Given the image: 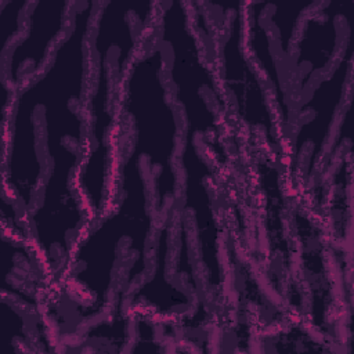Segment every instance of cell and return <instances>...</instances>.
<instances>
[{
    "mask_svg": "<svg viewBox=\"0 0 354 354\" xmlns=\"http://www.w3.org/2000/svg\"><path fill=\"white\" fill-rule=\"evenodd\" d=\"M95 3H76L65 37L54 48L46 68L19 88L40 111L46 174L36 205L26 220L37 267L54 278L86 227V214L75 189V178L86 152V100L90 79L88 36Z\"/></svg>",
    "mask_w": 354,
    "mask_h": 354,
    "instance_id": "1",
    "label": "cell"
},
{
    "mask_svg": "<svg viewBox=\"0 0 354 354\" xmlns=\"http://www.w3.org/2000/svg\"><path fill=\"white\" fill-rule=\"evenodd\" d=\"M153 214L156 212L145 167L124 145L111 209L84 227L57 277L62 299L72 306L77 324H87L112 308L119 261L127 270L119 289L124 296L145 271L144 250L153 227Z\"/></svg>",
    "mask_w": 354,
    "mask_h": 354,
    "instance_id": "2",
    "label": "cell"
},
{
    "mask_svg": "<svg viewBox=\"0 0 354 354\" xmlns=\"http://www.w3.org/2000/svg\"><path fill=\"white\" fill-rule=\"evenodd\" d=\"M136 7L100 3L88 36L86 152L75 178L87 224L108 212L115 198L113 134L119 88L131 59L151 32L145 14Z\"/></svg>",
    "mask_w": 354,
    "mask_h": 354,
    "instance_id": "3",
    "label": "cell"
},
{
    "mask_svg": "<svg viewBox=\"0 0 354 354\" xmlns=\"http://www.w3.org/2000/svg\"><path fill=\"white\" fill-rule=\"evenodd\" d=\"M165 55L153 32L122 80L118 115L126 119V145L144 162L158 220L176 214L178 112L166 86Z\"/></svg>",
    "mask_w": 354,
    "mask_h": 354,
    "instance_id": "4",
    "label": "cell"
},
{
    "mask_svg": "<svg viewBox=\"0 0 354 354\" xmlns=\"http://www.w3.org/2000/svg\"><path fill=\"white\" fill-rule=\"evenodd\" d=\"M163 10L156 26V37L165 55L169 90L176 106L181 109L185 130L201 138H213L227 111L220 80L201 55L196 32L189 22L184 3H160Z\"/></svg>",
    "mask_w": 354,
    "mask_h": 354,
    "instance_id": "5",
    "label": "cell"
},
{
    "mask_svg": "<svg viewBox=\"0 0 354 354\" xmlns=\"http://www.w3.org/2000/svg\"><path fill=\"white\" fill-rule=\"evenodd\" d=\"M230 11L227 25L218 35L217 58L220 64V84L225 100L234 104L236 115L250 127H261L266 138L278 136V116L267 100L266 86L256 73L243 41L245 11Z\"/></svg>",
    "mask_w": 354,
    "mask_h": 354,
    "instance_id": "6",
    "label": "cell"
},
{
    "mask_svg": "<svg viewBox=\"0 0 354 354\" xmlns=\"http://www.w3.org/2000/svg\"><path fill=\"white\" fill-rule=\"evenodd\" d=\"M75 3H32L24 33L0 55L1 84L12 93L30 83L46 68L54 48L72 22Z\"/></svg>",
    "mask_w": 354,
    "mask_h": 354,
    "instance_id": "7",
    "label": "cell"
},
{
    "mask_svg": "<svg viewBox=\"0 0 354 354\" xmlns=\"http://www.w3.org/2000/svg\"><path fill=\"white\" fill-rule=\"evenodd\" d=\"M353 66V44L351 33L346 39L342 55L328 72V77L318 79L313 86V91L306 102L297 111V126L292 138L293 167L300 165L303 148L310 145L308 169L313 170L318 162V156L329 136L336 111L343 108L344 88L350 79Z\"/></svg>",
    "mask_w": 354,
    "mask_h": 354,
    "instance_id": "8",
    "label": "cell"
},
{
    "mask_svg": "<svg viewBox=\"0 0 354 354\" xmlns=\"http://www.w3.org/2000/svg\"><path fill=\"white\" fill-rule=\"evenodd\" d=\"M343 32L344 28L337 22V12L326 8L313 11L299 26L289 55L295 59L290 64L289 80L290 84H295L293 90L297 94H303L308 88L310 80L319 79L318 73L322 75V69L326 72L332 69L333 55L337 50L342 51L343 44L340 43L347 39L342 37Z\"/></svg>",
    "mask_w": 354,
    "mask_h": 354,
    "instance_id": "9",
    "label": "cell"
}]
</instances>
